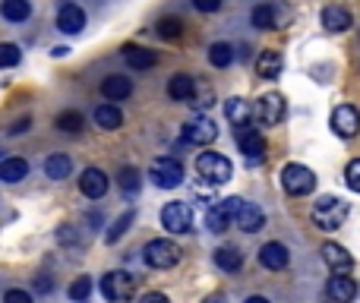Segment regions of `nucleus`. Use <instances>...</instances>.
<instances>
[{"label": "nucleus", "instance_id": "nucleus-15", "mask_svg": "<svg viewBox=\"0 0 360 303\" xmlns=\"http://www.w3.org/2000/svg\"><path fill=\"white\" fill-rule=\"evenodd\" d=\"M79 189L88 196V199H101V196L107 193V177H105V170L86 168V170L79 174Z\"/></svg>", "mask_w": 360, "mask_h": 303}, {"label": "nucleus", "instance_id": "nucleus-7", "mask_svg": "<svg viewBox=\"0 0 360 303\" xmlns=\"http://www.w3.org/2000/svg\"><path fill=\"white\" fill-rule=\"evenodd\" d=\"M180 262V246L174 240H152L145 243V265L152 269H174Z\"/></svg>", "mask_w": 360, "mask_h": 303}, {"label": "nucleus", "instance_id": "nucleus-1", "mask_svg": "<svg viewBox=\"0 0 360 303\" xmlns=\"http://www.w3.org/2000/svg\"><path fill=\"white\" fill-rule=\"evenodd\" d=\"M347 202L338 199V196H322V199L313 202V212H309V218H313V224L319 227V231H338L341 224H345L347 218Z\"/></svg>", "mask_w": 360, "mask_h": 303}, {"label": "nucleus", "instance_id": "nucleus-38", "mask_svg": "<svg viewBox=\"0 0 360 303\" xmlns=\"http://www.w3.org/2000/svg\"><path fill=\"white\" fill-rule=\"evenodd\" d=\"M345 183L354 189V193H360V158H354V161L345 168Z\"/></svg>", "mask_w": 360, "mask_h": 303}, {"label": "nucleus", "instance_id": "nucleus-45", "mask_svg": "<svg viewBox=\"0 0 360 303\" xmlns=\"http://www.w3.org/2000/svg\"><path fill=\"white\" fill-rule=\"evenodd\" d=\"M246 303H269L265 297H246Z\"/></svg>", "mask_w": 360, "mask_h": 303}, {"label": "nucleus", "instance_id": "nucleus-30", "mask_svg": "<svg viewBox=\"0 0 360 303\" xmlns=\"http://www.w3.org/2000/svg\"><path fill=\"white\" fill-rule=\"evenodd\" d=\"M69 170H73V161H69L67 155H51L48 161H44V174H48L51 180H63V177H69Z\"/></svg>", "mask_w": 360, "mask_h": 303}, {"label": "nucleus", "instance_id": "nucleus-22", "mask_svg": "<svg viewBox=\"0 0 360 303\" xmlns=\"http://www.w3.org/2000/svg\"><path fill=\"white\" fill-rule=\"evenodd\" d=\"M225 117L231 120L234 130H237V126H250V117H253L250 101H244V98H231V101L225 105Z\"/></svg>", "mask_w": 360, "mask_h": 303}, {"label": "nucleus", "instance_id": "nucleus-43", "mask_svg": "<svg viewBox=\"0 0 360 303\" xmlns=\"http://www.w3.org/2000/svg\"><path fill=\"white\" fill-rule=\"evenodd\" d=\"M139 303H171V300L164 294H155V290H152V294H142V300Z\"/></svg>", "mask_w": 360, "mask_h": 303}, {"label": "nucleus", "instance_id": "nucleus-19", "mask_svg": "<svg viewBox=\"0 0 360 303\" xmlns=\"http://www.w3.org/2000/svg\"><path fill=\"white\" fill-rule=\"evenodd\" d=\"M322 259H326V265L332 271H351V265H354V256L345 250V246H338V243H326L322 246Z\"/></svg>", "mask_w": 360, "mask_h": 303}, {"label": "nucleus", "instance_id": "nucleus-23", "mask_svg": "<svg viewBox=\"0 0 360 303\" xmlns=\"http://www.w3.org/2000/svg\"><path fill=\"white\" fill-rule=\"evenodd\" d=\"M250 19H253V25L256 29H281V22H278V6L275 4H259V6H253V13H250Z\"/></svg>", "mask_w": 360, "mask_h": 303}, {"label": "nucleus", "instance_id": "nucleus-3", "mask_svg": "<svg viewBox=\"0 0 360 303\" xmlns=\"http://www.w3.org/2000/svg\"><path fill=\"white\" fill-rule=\"evenodd\" d=\"M101 294H105V300L111 303H126L133 294H136V278L130 275V271H107L105 278H101Z\"/></svg>", "mask_w": 360, "mask_h": 303}, {"label": "nucleus", "instance_id": "nucleus-24", "mask_svg": "<svg viewBox=\"0 0 360 303\" xmlns=\"http://www.w3.org/2000/svg\"><path fill=\"white\" fill-rule=\"evenodd\" d=\"M193 92H196V79H193V76H183V73L171 76V82H168V95H171L174 101H183V105H187V101L193 98Z\"/></svg>", "mask_w": 360, "mask_h": 303}, {"label": "nucleus", "instance_id": "nucleus-20", "mask_svg": "<svg viewBox=\"0 0 360 303\" xmlns=\"http://www.w3.org/2000/svg\"><path fill=\"white\" fill-rule=\"evenodd\" d=\"M29 177V161L25 158H4L0 161V183H19Z\"/></svg>", "mask_w": 360, "mask_h": 303}, {"label": "nucleus", "instance_id": "nucleus-9", "mask_svg": "<svg viewBox=\"0 0 360 303\" xmlns=\"http://www.w3.org/2000/svg\"><path fill=\"white\" fill-rule=\"evenodd\" d=\"M215 136H218V126H215L206 114H199V117H193L189 123H183V142H189V145H208V142H215Z\"/></svg>", "mask_w": 360, "mask_h": 303}, {"label": "nucleus", "instance_id": "nucleus-27", "mask_svg": "<svg viewBox=\"0 0 360 303\" xmlns=\"http://www.w3.org/2000/svg\"><path fill=\"white\" fill-rule=\"evenodd\" d=\"M215 265H218L221 271H237L240 265H244V252H240L237 246H218V250H215Z\"/></svg>", "mask_w": 360, "mask_h": 303}, {"label": "nucleus", "instance_id": "nucleus-8", "mask_svg": "<svg viewBox=\"0 0 360 303\" xmlns=\"http://www.w3.org/2000/svg\"><path fill=\"white\" fill-rule=\"evenodd\" d=\"M161 224L168 227L171 234H187L193 227V208L187 202H168L161 208Z\"/></svg>", "mask_w": 360, "mask_h": 303}, {"label": "nucleus", "instance_id": "nucleus-29", "mask_svg": "<svg viewBox=\"0 0 360 303\" xmlns=\"http://www.w3.org/2000/svg\"><path fill=\"white\" fill-rule=\"evenodd\" d=\"M95 123H98L101 130H120L124 114H120L114 105H98V107H95Z\"/></svg>", "mask_w": 360, "mask_h": 303}, {"label": "nucleus", "instance_id": "nucleus-31", "mask_svg": "<svg viewBox=\"0 0 360 303\" xmlns=\"http://www.w3.org/2000/svg\"><path fill=\"white\" fill-rule=\"evenodd\" d=\"M208 60H212V67H218V69L231 67V60H234V48H231L227 41H215L212 48H208Z\"/></svg>", "mask_w": 360, "mask_h": 303}, {"label": "nucleus", "instance_id": "nucleus-33", "mask_svg": "<svg viewBox=\"0 0 360 303\" xmlns=\"http://www.w3.org/2000/svg\"><path fill=\"white\" fill-rule=\"evenodd\" d=\"M193 111H208V107L215 105V92H212V86H196V92H193V98L187 101Z\"/></svg>", "mask_w": 360, "mask_h": 303}, {"label": "nucleus", "instance_id": "nucleus-34", "mask_svg": "<svg viewBox=\"0 0 360 303\" xmlns=\"http://www.w3.org/2000/svg\"><path fill=\"white\" fill-rule=\"evenodd\" d=\"M155 32H158L161 38H168V41H174V38H180V35H183V22H180L177 16H164L161 22L155 25Z\"/></svg>", "mask_w": 360, "mask_h": 303}, {"label": "nucleus", "instance_id": "nucleus-16", "mask_svg": "<svg viewBox=\"0 0 360 303\" xmlns=\"http://www.w3.org/2000/svg\"><path fill=\"white\" fill-rule=\"evenodd\" d=\"M326 294L332 297V303H351L354 297H357V281L347 275H332L328 278Z\"/></svg>", "mask_w": 360, "mask_h": 303}, {"label": "nucleus", "instance_id": "nucleus-39", "mask_svg": "<svg viewBox=\"0 0 360 303\" xmlns=\"http://www.w3.org/2000/svg\"><path fill=\"white\" fill-rule=\"evenodd\" d=\"M120 187H124L126 193H136V189H139V170L136 168H124V170H120Z\"/></svg>", "mask_w": 360, "mask_h": 303}, {"label": "nucleus", "instance_id": "nucleus-25", "mask_svg": "<svg viewBox=\"0 0 360 303\" xmlns=\"http://www.w3.org/2000/svg\"><path fill=\"white\" fill-rule=\"evenodd\" d=\"M101 92H105L107 101H124V98H130L133 86L126 76H107V79L101 82Z\"/></svg>", "mask_w": 360, "mask_h": 303}, {"label": "nucleus", "instance_id": "nucleus-26", "mask_svg": "<svg viewBox=\"0 0 360 303\" xmlns=\"http://www.w3.org/2000/svg\"><path fill=\"white\" fill-rule=\"evenodd\" d=\"M256 73L262 76V79H278V76H281V54H278V50H262V54L256 57Z\"/></svg>", "mask_w": 360, "mask_h": 303}, {"label": "nucleus", "instance_id": "nucleus-42", "mask_svg": "<svg viewBox=\"0 0 360 303\" xmlns=\"http://www.w3.org/2000/svg\"><path fill=\"white\" fill-rule=\"evenodd\" d=\"M29 126H32V117H19L16 123L10 126V136H19V133H25V130H29Z\"/></svg>", "mask_w": 360, "mask_h": 303}, {"label": "nucleus", "instance_id": "nucleus-41", "mask_svg": "<svg viewBox=\"0 0 360 303\" xmlns=\"http://www.w3.org/2000/svg\"><path fill=\"white\" fill-rule=\"evenodd\" d=\"M193 6L199 13H215V10H221V0H193Z\"/></svg>", "mask_w": 360, "mask_h": 303}, {"label": "nucleus", "instance_id": "nucleus-32", "mask_svg": "<svg viewBox=\"0 0 360 303\" xmlns=\"http://www.w3.org/2000/svg\"><path fill=\"white\" fill-rule=\"evenodd\" d=\"M54 126L60 133H79L82 130V114L79 111H60L54 120Z\"/></svg>", "mask_w": 360, "mask_h": 303}, {"label": "nucleus", "instance_id": "nucleus-36", "mask_svg": "<svg viewBox=\"0 0 360 303\" xmlns=\"http://www.w3.org/2000/svg\"><path fill=\"white\" fill-rule=\"evenodd\" d=\"M130 224H133V212H124V215H120V218L111 224V231L105 234V240H107V243H117V240L126 234V227H130Z\"/></svg>", "mask_w": 360, "mask_h": 303}, {"label": "nucleus", "instance_id": "nucleus-12", "mask_svg": "<svg viewBox=\"0 0 360 303\" xmlns=\"http://www.w3.org/2000/svg\"><path fill=\"white\" fill-rule=\"evenodd\" d=\"M237 149L244 152L250 161H262L265 158V139L259 136L253 126H237Z\"/></svg>", "mask_w": 360, "mask_h": 303}, {"label": "nucleus", "instance_id": "nucleus-6", "mask_svg": "<svg viewBox=\"0 0 360 303\" xmlns=\"http://www.w3.org/2000/svg\"><path fill=\"white\" fill-rule=\"evenodd\" d=\"M281 187L288 196H307L313 193L316 177L307 164H284L281 168Z\"/></svg>", "mask_w": 360, "mask_h": 303}, {"label": "nucleus", "instance_id": "nucleus-13", "mask_svg": "<svg viewBox=\"0 0 360 303\" xmlns=\"http://www.w3.org/2000/svg\"><path fill=\"white\" fill-rule=\"evenodd\" d=\"M234 224H237L244 234H256V231H262L265 227V212L256 206V202H240Z\"/></svg>", "mask_w": 360, "mask_h": 303}, {"label": "nucleus", "instance_id": "nucleus-4", "mask_svg": "<svg viewBox=\"0 0 360 303\" xmlns=\"http://www.w3.org/2000/svg\"><path fill=\"white\" fill-rule=\"evenodd\" d=\"M149 177H152V183H155V187L174 189V187H180V183H183V164L177 161L174 155H161V158H155V161H152Z\"/></svg>", "mask_w": 360, "mask_h": 303}, {"label": "nucleus", "instance_id": "nucleus-10", "mask_svg": "<svg viewBox=\"0 0 360 303\" xmlns=\"http://www.w3.org/2000/svg\"><path fill=\"white\" fill-rule=\"evenodd\" d=\"M332 130L338 133L341 139L357 136V130H360V111L354 105H338L332 111Z\"/></svg>", "mask_w": 360, "mask_h": 303}, {"label": "nucleus", "instance_id": "nucleus-18", "mask_svg": "<svg viewBox=\"0 0 360 303\" xmlns=\"http://www.w3.org/2000/svg\"><path fill=\"white\" fill-rule=\"evenodd\" d=\"M288 246L284 243H278V240H272V243H265L262 250H259V262L265 265V269H272V271H281L284 265H288Z\"/></svg>", "mask_w": 360, "mask_h": 303}, {"label": "nucleus", "instance_id": "nucleus-37", "mask_svg": "<svg viewBox=\"0 0 360 303\" xmlns=\"http://www.w3.org/2000/svg\"><path fill=\"white\" fill-rule=\"evenodd\" d=\"M88 290H92V281H88L86 275L82 278H76L73 284H69V300H76V303H82L88 297Z\"/></svg>", "mask_w": 360, "mask_h": 303}, {"label": "nucleus", "instance_id": "nucleus-17", "mask_svg": "<svg viewBox=\"0 0 360 303\" xmlns=\"http://www.w3.org/2000/svg\"><path fill=\"white\" fill-rule=\"evenodd\" d=\"M351 25H354V16L345 10V6H326V10H322V29L326 32H335V35H338V32H347Z\"/></svg>", "mask_w": 360, "mask_h": 303}, {"label": "nucleus", "instance_id": "nucleus-35", "mask_svg": "<svg viewBox=\"0 0 360 303\" xmlns=\"http://www.w3.org/2000/svg\"><path fill=\"white\" fill-rule=\"evenodd\" d=\"M19 60H22V50H19L16 44H10V41H4V44H0V69H10V67H16Z\"/></svg>", "mask_w": 360, "mask_h": 303}, {"label": "nucleus", "instance_id": "nucleus-5", "mask_svg": "<svg viewBox=\"0 0 360 303\" xmlns=\"http://www.w3.org/2000/svg\"><path fill=\"white\" fill-rule=\"evenodd\" d=\"M240 202H244V199H237V196H227V199L212 202V206L206 208V227H208V231H212V234L227 231V227H231V221L237 218Z\"/></svg>", "mask_w": 360, "mask_h": 303}, {"label": "nucleus", "instance_id": "nucleus-40", "mask_svg": "<svg viewBox=\"0 0 360 303\" xmlns=\"http://www.w3.org/2000/svg\"><path fill=\"white\" fill-rule=\"evenodd\" d=\"M4 303H32V297L29 294H25V290H6V294H4Z\"/></svg>", "mask_w": 360, "mask_h": 303}, {"label": "nucleus", "instance_id": "nucleus-2", "mask_svg": "<svg viewBox=\"0 0 360 303\" xmlns=\"http://www.w3.org/2000/svg\"><path fill=\"white\" fill-rule=\"evenodd\" d=\"M196 174H199L206 183H215V187H218V183L231 180L234 168L225 155H218V152H202V155L196 158Z\"/></svg>", "mask_w": 360, "mask_h": 303}, {"label": "nucleus", "instance_id": "nucleus-28", "mask_svg": "<svg viewBox=\"0 0 360 303\" xmlns=\"http://www.w3.org/2000/svg\"><path fill=\"white\" fill-rule=\"evenodd\" d=\"M32 13L29 0H0V16L10 19V22H25Z\"/></svg>", "mask_w": 360, "mask_h": 303}, {"label": "nucleus", "instance_id": "nucleus-44", "mask_svg": "<svg viewBox=\"0 0 360 303\" xmlns=\"http://www.w3.org/2000/svg\"><path fill=\"white\" fill-rule=\"evenodd\" d=\"M202 303H225V297H221V294H212V297H206Z\"/></svg>", "mask_w": 360, "mask_h": 303}, {"label": "nucleus", "instance_id": "nucleus-21", "mask_svg": "<svg viewBox=\"0 0 360 303\" xmlns=\"http://www.w3.org/2000/svg\"><path fill=\"white\" fill-rule=\"evenodd\" d=\"M124 57H126V63H130L133 69H149V67H155V63H158V54H155V50L139 48V44H126V48H124Z\"/></svg>", "mask_w": 360, "mask_h": 303}, {"label": "nucleus", "instance_id": "nucleus-46", "mask_svg": "<svg viewBox=\"0 0 360 303\" xmlns=\"http://www.w3.org/2000/svg\"><path fill=\"white\" fill-rule=\"evenodd\" d=\"M82 303H86V300H82Z\"/></svg>", "mask_w": 360, "mask_h": 303}, {"label": "nucleus", "instance_id": "nucleus-11", "mask_svg": "<svg viewBox=\"0 0 360 303\" xmlns=\"http://www.w3.org/2000/svg\"><path fill=\"white\" fill-rule=\"evenodd\" d=\"M284 98L278 92H269V95H262L259 98V105H256V117H259V123H265V126H278L284 120Z\"/></svg>", "mask_w": 360, "mask_h": 303}, {"label": "nucleus", "instance_id": "nucleus-14", "mask_svg": "<svg viewBox=\"0 0 360 303\" xmlns=\"http://www.w3.org/2000/svg\"><path fill=\"white\" fill-rule=\"evenodd\" d=\"M82 25H86V13L76 4H63L60 13H57V29H60L63 35H79Z\"/></svg>", "mask_w": 360, "mask_h": 303}]
</instances>
